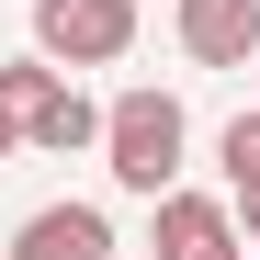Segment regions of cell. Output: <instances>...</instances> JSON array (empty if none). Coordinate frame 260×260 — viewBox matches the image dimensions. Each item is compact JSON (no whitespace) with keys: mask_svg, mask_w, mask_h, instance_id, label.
<instances>
[{"mask_svg":"<svg viewBox=\"0 0 260 260\" xmlns=\"http://www.w3.org/2000/svg\"><path fill=\"white\" fill-rule=\"evenodd\" d=\"M226 215H238V238L260 249V181H226Z\"/></svg>","mask_w":260,"mask_h":260,"instance_id":"9","label":"cell"},{"mask_svg":"<svg viewBox=\"0 0 260 260\" xmlns=\"http://www.w3.org/2000/svg\"><path fill=\"white\" fill-rule=\"evenodd\" d=\"M215 170H226V181H260V102H249V113H226V136H215Z\"/></svg>","mask_w":260,"mask_h":260,"instance_id":"8","label":"cell"},{"mask_svg":"<svg viewBox=\"0 0 260 260\" xmlns=\"http://www.w3.org/2000/svg\"><path fill=\"white\" fill-rule=\"evenodd\" d=\"M12 260H113V215L102 204H34L12 226Z\"/></svg>","mask_w":260,"mask_h":260,"instance_id":"5","label":"cell"},{"mask_svg":"<svg viewBox=\"0 0 260 260\" xmlns=\"http://www.w3.org/2000/svg\"><path fill=\"white\" fill-rule=\"evenodd\" d=\"M57 79H68V68H46V57H0V113H12V124H23L34 102H46V91H57Z\"/></svg>","mask_w":260,"mask_h":260,"instance_id":"7","label":"cell"},{"mask_svg":"<svg viewBox=\"0 0 260 260\" xmlns=\"http://www.w3.org/2000/svg\"><path fill=\"white\" fill-rule=\"evenodd\" d=\"M0 158H23V124H12V113H0Z\"/></svg>","mask_w":260,"mask_h":260,"instance_id":"10","label":"cell"},{"mask_svg":"<svg viewBox=\"0 0 260 260\" xmlns=\"http://www.w3.org/2000/svg\"><path fill=\"white\" fill-rule=\"evenodd\" d=\"M102 170H113V192H170V181H181V170H192V113L181 102H170V91H113L102 102Z\"/></svg>","mask_w":260,"mask_h":260,"instance_id":"1","label":"cell"},{"mask_svg":"<svg viewBox=\"0 0 260 260\" xmlns=\"http://www.w3.org/2000/svg\"><path fill=\"white\" fill-rule=\"evenodd\" d=\"M136 46V0H34V57L46 68H113Z\"/></svg>","mask_w":260,"mask_h":260,"instance_id":"2","label":"cell"},{"mask_svg":"<svg viewBox=\"0 0 260 260\" xmlns=\"http://www.w3.org/2000/svg\"><path fill=\"white\" fill-rule=\"evenodd\" d=\"M91 136H102V102L79 91V79H57V91L23 113V147H34V158H79Z\"/></svg>","mask_w":260,"mask_h":260,"instance_id":"6","label":"cell"},{"mask_svg":"<svg viewBox=\"0 0 260 260\" xmlns=\"http://www.w3.org/2000/svg\"><path fill=\"white\" fill-rule=\"evenodd\" d=\"M170 34H181L192 68H249L260 57V0H170Z\"/></svg>","mask_w":260,"mask_h":260,"instance_id":"4","label":"cell"},{"mask_svg":"<svg viewBox=\"0 0 260 260\" xmlns=\"http://www.w3.org/2000/svg\"><path fill=\"white\" fill-rule=\"evenodd\" d=\"M147 260H249L226 192H181V181L147 192Z\"/></svg>","mask_w":260,"mask_h":260,"instance_id":"3","label":"cell"}]
</instances>
